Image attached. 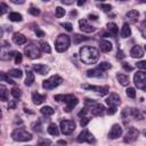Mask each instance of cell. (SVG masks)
I'll list each match as a JSON object with an SVG mask.
<instances>
[{
	"label": "cell",
	"instance_id": "1",
	"mask_svg": "<svg viewBox=\"0 0 146 146\" xmlns=\"http://www.w3.org/2000/svg\"><path fill=\"white\" fill-rule=\"evenodd\" d=\"M99 58V51L95 47L84 46L80 49V59L84 64H95Z\"/></svg>",
	"mask_w": 146,
	"mask_h": 146
},
{
	"label": "cell",
	"instance_id": "2",
	"mask_svg": "<svg viewBox=\"0 0 146 146\" xmlns=\"http://www.w3.org/2000/svg\"><path fill=\"white\" fill-rule=\"evenodd\" d=\"M84 104H86V107L88 108V111H89L92 115H95V116L103 115L104 112H105L104 105H102L100 103H97V102H95V100H92V99L86 98Z\"/></svg>",
	"mask_w": 146,
	"mask_h": 146
},
{
	"label": "cell",
	"instance_id": "3",
	"mask_svg": "<svg viewBox=\"0 0 146 146\" xmlns=\"http://www.w3.org/2000/svg\"><path fill=\"white\" fill-rule=\"evenodd\" d=\"M71 44V39L67 34H59L55 41V48L58 52H63L68 49Z\"/></svg>",
	"mask_w": 146,
	"mask_h": 146
},
{
	"label": "cell",
	"instance_id": "4",
	"mask_svg": "<svg viewBox=\"0 0 146 146\" xmlns=\"http://www.w3.org/2000/svg\"><path fill=\"white\" fill-rule=\"evenodd\" d=\"M11 138L16 141H29L33 137H32V133L26 131L24 128H16L11 132Z\"/></svg>",
	"mask_w": 146,
	"mask_h": 146
},
{
	"label": "cell",
	"instance_id": "5",
	"mask_svg": "<svg viewBox=\"0 0 146 146\" xmlns=\"http://www.w3.org/2000/svg\"><path fill=\"white\" fill-rule=\"evenodd\" d=\"M24 54L26 55V57H29V58H31V59L40 58V56H41L40 48H39L34 42H30L29 44L25 46V48H24Z\"/></svg>",
	"mask_w": 146,
	"mask_h": 146
},
{
	"label": "cell",
	"instance_id": "6",
	"mask_svg": "<svg viewBox=\"0 0 146 146\" xmlns=\"http://www.w3.org/2000/svg\"><path fill=\"white\" fill-rule=\"evenodd\" d=\"M62 82H63V79L59 75H52L42 82V88L46 90H51V89H55L56 87H58Z\"/></svg>",
	"mask_w": 146,
	"mask_h": 146
},
{
	"label": "cell",
	"instance_id": "7",
	"mask_svg": "<svg viewBox=\"0 0 146 146\" xmlns=\"http://www.w3.org/2000/svg\"><path fill=\"white\" fill-rule=\"evenodd\" d=\"M60 131L64 135H71L75 130V123L71 120H62L59 124Z\"/></svg>",
	"mask_w": 146,
	"mask_h": 146
},
{
	"label": "cell",
	"instance_id": "8",
	"mask_svg": "<svg viewBox=\"0 0 146 146\" xmlns=\"http://www.w3.org/2000/svg\"><path fill=\"white\" fill-rule=\"evenodd\" d=\"M133 82L137 88L143 89L146 86V71H138L133 75Z\"/></svg>",
	"mask_w": 146,
	"mask_h": 146
},
{
	"label": "cell",
	"instance_id": "9",
	"mask_svg": "<svg viewBox=\"0 0 146 146\" xmlns=\"http://www.w3.org/2000/svg\"><path fill=\"white\" fill-rule=\"evenodd\" d=\"M76 140L78 143H88V144H94L95 143V137L87 130V129H83L79 136L76 137Z\"/></svg>",
	"mask_w": 146,
	"mask_h": 146
},
{
	"label": "cell",
	"instance_id": "10",
	"mask_svg": "<svg viewBox=\"0 0 146 146\" xmlns=\"http://www.w3.org/2000/svg\"><path fill=\"white\" fill-rule=\"evenodd\" d=\"M122 116L125 117V116H131L133 117L135 120H143L144 116L143 114L139 112V110L137 108H124L123 112H122Z\"/></svg>",
	"mask_w": 146,
	"mask_h": 146
},
{
	"label": "cell",
	"instance_id": "11",
	"mask_svg": "<svg viewBox=\"0 0 146 146\" xmlns=\"http://www.w3.org/2000/svg\"><path fill=\"white\" fill-rule=\"evenodd\" d=\"M82 88H84V89H89V90H94V91H96L97 94H99L100 96H105V95H107L108 91H110V87H108V86L100 87V86H88V84H82Z\"/></svg>",
	"mask_w": 146,
	"mask_h": 146
},
{
	"label": "cell",
	"instance_id": "12",
	"mask_svg": "<svg viewBox=\"0 0 146 146\" xmlns=\"http://www.w3.org/2000/svg\"><path fill=\"white\" fill-rule=\"evenodd\" d=\"M138 136H139V131H138L136 128L131 127V128H129V130L127 131V133H125L123 140H124V143H133V141L138 138Z\"/></svg>",
	"mask_w": 146,
	"mask_h": 146
},
{
	"label": "cell",
	"instance_id": "13",
	"mask_svg": "<svg viewBox=\"0 0 146 146\" xmlns=\"http://www.w3.org/2000/svg\"><path fill=\"white\" fill-rule=\"evenodd\" d=\"M105 102L108 105V107H117V105H120V103H121V99H120V96L117 94L113 92L106 98Z\"/></svg>",
	"mask_w": 146,
	"mask_h": 146
},
{
	"label": "cell",
	"instance_id": "14",
	"mask_svg": "<svg viewBox=\"0 0 146 146\" xmlns=\"http://www.w3.org/2000/svg\"><path fill=\"white\" fill-rule=\"evenodd\" d=\"M122 131H123L122 127L120 124L115 123V124L112 125V128H111V130L108 132V138L110 139H116V138H119L122 135Z\"/></svg>",
	"mask_w": 146,
	"mask_h": 146
},
{
	"label": "cell",
	"instance_id": "15",
	"mask_svg": "<svg viewBox=\"0 0 146 146\" xmlns=\"http://www.w3.org/2000/svg\"><path fill=\"white\" fill-rule=\"evenodd\" d=\"M79 27L84 33H91V32H95L96 31V27H94L92 25H90L86 18H82V19L79 21Z\"/></svg>",
	"mask_w": 146,
	"mask_h": 146
},
{
	"label": "cell",
	"instance_id": "16",
	"mask_svg": "<svg viewBox=\"0 0 146 146\" xmlns=\"http://www.w3.org/2000/svg\"><path fill=\"white\" fill-rule=\"evenodd\" d=\"M130 56L132 58H141L144 56V50L140 46H133L130 50Z\"/></svg>",
	"mask_w": 146,
	"mask_h": 146
},
{
	"label": "cell",
	"instance_id": "17",
	"mask_svg": "<svg viewBox=\"0 0 146 146\" xmlns=\"http://www.w3.org/2000/svg\"><path fill=\"white\" fill-rule=\"evenodd\" d=\"M75 98V96L74 95H72V94H68V95H55L54 96V99L56 100V102H63V103H65V104H67L68 102H71L72 99H74Z\"/></svg>",
	"mask_w": 146,
	"mask_h": 146
},
{
	"label": "cell",
	"instance_id": "18",
	"mask_svg": "<svg viewBox=\"0 0 146 146\" xmlns=\"http://www.w3.org/2000/svg\"><path fill=\"white\" fill-rule=\"evenodd\" d=\"M87 76H89V78H103V76H105V74H104V71L96 67V68H92V70H88L87 71Z\"/></svg>",
	"mask_w": 146,
	"mask_h": 146
},
{
	"label": "cell",
	"instance_id": "19",
	"mask_svg": "<svg viewBox=\"0 0 146 146\" xmlns=\"http://www.w3.org/2000/svg\"><path fill=\"white\" fill-rule=\"evenodd\" d=\"M32 100L35 105H40L46 100V95H40L39 92L33 91L32 92Z\"/></svg>",
	"mask_w": 146,
	"mask_h": 146
},
{
	"label": "cell",
	"instance_id": "20",
	"mask_svg": "<svg viewBox=\"0 0 146 146\" xmlns=\"http://www.w3.org/2000/svg\"><path fill=\"white\" fill-rule=\"evenodd\" d=\"M33 70L36 72V73H39V74H47L48 72H49V67L47 66V65H44V64H34L33 65Z\"/></svg>",
	"mask_w": 146,
	"mask_h": 146
},
{
	"label": "cell",
	"instance_id": "21",
	"mask_svg": "<svg viewBox=\"0 0 146 146\" xmlns=\"http://www.w3.org/2000/svg\"><path fill=\"white\" fill-rule=\"evenodd\" d=\"M13 41H14V43H16V44H24L25 42H26V38L22 34V33H18V32H16V33H14L13 34Z\"/></svg>",
	"mask_w": 146,
	"mask_h": 146
},
{
	"label": "cell",
	"instance_id": "22",
	"mask_svg": "<svg viewBox=\"0 0 146 146\" xmlns=\"http://www.w3.org/2000/svg\"><path fill=\"white\" fill-rule=\"evenodd\" d=\"M33 82H34V74H33V72H32L30 68L26 67V79H25V84H26L27 87H30V86L33 84Z\"/></svg>",
	"mask_w": 146,
	"mask_h": 146
},
{
	"label": "cell",
	"instance_id": "23",
	"mask_svg": "<svg viewBox=\"0 0 146 146\" xmlns=\"http://www.w3.org/2000/svg\"><path fill=\"white\" fill-rule=\"evenodd\" d=\"M99 46H100V50L103 52H108V51L112 50V43L110 41H107V40H102Z\"/></svg>",
	"mask_w": 146,
	"mask_h": 146
},
{
	"label": "cell",
	"instance_id": "24",
	"mask_svg": "<svg viewBox=\"0 0 146 146\" xmlns=\"http://www.w3.org/2000/svg\"><path fill=\"white\" fill-rule=\"evenodd\" d=\"M130 35H131V29H130L128 23H124L122 26V30H121V36L122 38H129Z\"/></svg>",
	"mask_w": 146,
	"mask_h": 146
},
{
	"label": "cell",
	"instance_id": "25",
	"mask_svg": "<svg viewBox=\"0 0 146 146\" xmlns=\"http://www.w3.org/2000/svg\"><path fill=\"white\" fill-rule=\"evenodd\" d=\"M116 79L117 81L120 82V84L122 86H128L129 84V76L127 74H123V73H119L116 75Z\"/></svg>",
	"mask_w": 146,
	"mask_h": 146
},
{
	"label": "cell",
	"instance_id": "26",
	"mask_svg": "<svg viewBox=\"0 0 146 146\" xmlns=\"http://www.w3.org/2000/svg\"><path fill=\"white\" fill-rule=\"evenodd\" d=\"M47 130H48V133L51 135V136H58V133H59L58 127H57L55 123H50V124L48 125Z\"/></svg>",
	"mask_w": 146,
	"mask_h": 146
},
{
	"label": "cell",
	"instance_id": "27",
	"mask_svg": "<svg viewBox=\"0 0 146 146\" xmlns=\"http://www.w3.org/2000/svg\"><path fill=\"white\" fill-rule=\"evenodd\" d=\"M78 103H79V99H78L76 97H75L74 99H72L71 102H68V103L66 104V107L64 108V110H65V112H71V111H72V110L78 105Z\"/></svg>",
	"mask_w": 146,
	"mask_h": 146
},
{
	"label": "cell",
	"instance_id": "28",
	"mask_svg": "<svg viewBox=\"0 0 146 146\" xmlns=\"http://www.w3.org/2000/svg\"><path fill=\"white\" fill-rule=\"evenodd\" d=\"M8 75H9V76H13V78H17V79H19V78H22L23 72H22L19 68H11V70H9Z\"/></svg>",
	"mask_w": 146,
	"mask_h": 146
},
{
	"label": "cell",
	"instance_id": "29",
	"mask_svg": "<svg viewBox=\"0 0 146 146\" xmlns=\"http://www.w3.org/2000/svg\"><path fill=\"white\" fill-rule=\"evenodd\" d=\"M0 98H1L2 102L8 100V91H7V88L3 84L0 86Z\"/></svg>",
	"mask_w": 146,
	"mask_h": 146
},
{
	"label": "cell",
	"instance_id": "30",
	"mask_svg": "<svg viewBox=\"0 0 146 146\" xmlns=\"http://www.w3.org/2000/svg\"><path fill=\"white\" fill-rule=\"evenodd\" d=\"M8 18H9L11 22H21V21L23 19L22 15H21V14H18V13H15V11L10 13V14H9V16H8Z\"/></svg>",
	"mask_w": 146,
	"mask_h": 146
},
{
	"label": "cell",
	"instance_id": "31",
	"mask_svg": "<svg viewBox=\"0 0 146 146\" xmlns=\"http://www.w3.org/2000/svg\"><path fill=\"white\" fill-rule=\"evenodd\" d=\"M107 29H108V31H110V33H112L113 35H116V34H117V31H119V27H117V25H116L115 23H113V22H111V23H108V24H107Z\"/></svg>",
	"mask_w": 146,
	"mask_h": 146
},
{
	"label": "cell",
	"instance_id": "32",
	"mask_svg": "<svg viewBox=\"0 0 146 146\" xmlns=\"http://www.w3.org/2000/svg\"><path fill=\"white\" fill-rule=\"evenodd\" d=\"M40 112H41V114H43V115H46V116H50V115H52L54 114V110H52V107H50V106H43L41 110H40Z\"/></svg>",
	"mask_w": 146,
	"mask_h": 146
},
{
	"label": "cell",
	"instance_id": "33",
	"mask_svg": "<svg viewBox=\"0 0 146 146\" xmlns=\"http://www.w3.org/2000/svg\"><path fill=\"white\" fill-rule=\"evenodd\" d=\"M39 46H40L41 50H42V51H44V52H47V54H49V52L51 51L50 46H49V44H48V42H46V41H40V42H39Z\"/></svg>",
	"mask_w": 146,
	"mask_h": 146
},
{
	"label": "cell",
	"instance_id": "34",
	"mask_svg": "<svg viewBox=\"0 0 146 146\" xmlns=\"http://www.w3.org/2000/svg\"><path fill=\"white\" fill-rule=\"evenodd\" d=\"M10 94H11V96L14 97V98H21V96H22V91H21V89L18 88V87H14L11 90H10Z\"/></svg>",
	"mask_w": 146,
	"mask_h": 146
},
{
	"label": "cell",
	"instance_id": "35",
	"mask_svg": "<svg viewBox=\"0 0 146 146\" xmlns=\"http://www.w3.org/2000/svg\"><path fill=\"white\" fill-rule=\"evenodd\" d=\"M88 39H89L88 36H84V35H82V34H74V36H73L74 43H80V42L86 41V40H88Z\"/></svg>",
	"mask_w": 146,
	"mask_h": 146
},
{
	"label": "cell",
	"instance_id": "36",
	"mask_svg": "<svg viewBox=\"0 0 146 146\" xmlns=\"http://www.w3.org/2000/svg\"><path fill=\"white\" fill-rule=\"evenodd\" d=\"M138 16H139V13H138V10H136V9H131V10H129V11L127 13V17L130 18V19H136Z\"/></svg>",
	"mask_w": 146,
	"mask_h": 146
},
{
	"label": "cell",
	"instance_id": "37",
	"mask_svg": "<svg viewBox=\"0 0 146 146\" xmlns=\"http://www.w3.org/2000/svg\"><path fill=\"white\" fill-rule=\"evenodd\" d=\"M97 67H98V68H100L102 71H104V72H105V71L110 70V68L112 67V65H111L110 63H107V62H102V63H100V64H99Z\"/></svg>",
	"mask_w": 146,
	"mask_h": 146
},
{
	"label": "cell",
	"instance_id": "38",
	"mask_svg": "<svg viewBox=\"0 0 146 146\" xmlns=\"http://www.w3.org/2000/svg\"><path fill=\"white\" fill-rule=\"evenodd\" d=\"M64 15H65V9L62 8V7H57L56 10H55V16H56L57 18H60V17H63Z\"/></svg>",
	"mask_w": 146,
	"mask_h": 146
},
{
	"label": "cell",
	"instance_id": "39",
	"mask_svg": "<svg viewBox=\"0 0 146 146\" xmlns=\"http://www.w3.org/2000/svg\"><path fill=\"white\" fill-rule=\"evenodd\" d=\"M0 78H1V80H2V81H6V82H8V83H10V84H15V82L9 78V75H7V74H6V73H3V72L0 74Z\"/></svg>",
	"mask_w": 146,
	"mask_h": 146
},
{
	"label": "cell",
	"instance_id": "40",
	"mask_svg": "<svg viewBox=\"0 0 146 146\" xmlns=\"http://www.w3.org/2000/svg\"><path fill=\"white\" fill-rule=\"evenodd\" d=\"M97 6H98L102 10H104V11H111V10H112V6L108 5V3H98Z\"/></svg>",
	"mask_w": 146,
	"mask_h": 146
},
{
	"label": "cell",
	"instance_id": "41",
	"mask_svg": "<svg viewBox=\"0 0 146 146\" xmlns=\"http://www.w3.org/2000/svg\"><path fill=\"white\" fill-rule=\"evenodd\" d=\"M125 94H127V96L130 97V98H135V97H136V90H135V88H128V89L125 90Z\"/></svg>",
	"mask_w": 146,
	"mask_h": 146
},
{
	"label": "cell",
	"instance_id": "42",
	"mask_svg": "<svg viewBox=\"0 0 146 146\" xmlns=\"http://www.w3.org/2000/svg\"><path fill=\"white\" fill-rule=\"evenodd\" d=\"M29 13H30L31 15H33V16H39V15H40V10H39L38 8H34V7H31V8L29 9Z\"/></svg>",
	"mask_w": 146,
	"mask_h": 146
},
{
	"label": "cell",
	"instance_id": "43",
	"mask_svg": "<svg viewBox=\"0 0 146 146\" xmlns=\"http://www.w3.org/2000/svg\"><path fill=\"white\" fill-rule=\"evenodd\" d=\"M89 121H90V119H89L88 116L81 117V120H80V124H81V127H86V125L89 123Z\"/></svg>",
	"mask_w": 146,
	"mask_h": 146
},
{
	"label": "cell",
	"instance_id": "44",
	"mask_svg": "<svg viewBox=\"0 0 146 146\" xmlns=\"http://www.w3.org/2000/svg\"><path fill=\"white\" fill-rule=\"evenodd\" d=\"M136 66L138 68H141V70H145L146 71V60H140V62H137Z\"/></svg>",
	"mask_w": 146,
	"mask_h": 146
},
{
	"label": "cell",
	"instance_id": "45",
	"mask_svg": "<svg viewBox=\"0 0 146 146\" xmlns=\"http://www.w3.org/2000/svg\"><path fill=\"white\" fill-rule=\"evenodd\" d=\"M32 128H33V130L34 131H41V123H40V121H36L35 123H33L32 124Z\"/></svg>",
	"mask_w": 146,
	"mask_h": 146
},
{
	"label": "cell",
	"instance_id": "46",
	"mask_svg": "<svg viewBox=\"0 0 146 146\" xmlns=\"http://www.w3.org/2000/svg\"><path fill=\"white\" fill-rule=\"evenodd\" d=\"M62 26H63L66 31H68V32H71V31L73 30V29H72L73 26H72V24H71V23H62Z\"/></svg>",
	"mask_w": 146,
	"mask_h": 146
},
{
	"label": "cell",
	"instance_id": "47",
	"mask_svg": "<svg viewBox=\"0 0 146 146\" xmlns=\"http://www.w3.org/2000/svg\"><path fill=\"white\" fill-rule=\"evenodd\" d=\"M34 32H35V34H36V36H39V38H42V36H44L46 34H44V32L42 31V30H40L39 27H35V30H34Z\"/></svg>",
	"mask_w": 146,
	"mask_h": 146
},
{
	"label": "cell",
	"instance_id": "48",
	"mask_svg": "<svg viewBox=\"0 0 146 146\" xmlns=\"http://www.w3.org/2000/svg\"><path fill=\"white\" fill-rule=\"evenodd\" d=\"M88 112H89V111H88V108H87V107H84V108H82V110L78 113V115H79L80 117H84V116L87 115V113H88Z\"/></svg>",
	"mask_w": 146,
	"mask_h": 146
},
{
	"label": "cell",
	"instance_id": "49",
	"mask_svg": "<svg viewBox=\"0 0 146 146\" xmlns=\"http://www.w3.org/2000/svg\"><path fill=\"white\" fill-rule=\"evenodd\" d=\"M0 7H1V11H0V15H3V14L7 11L8 7H7V5H6L5 2H1V3H0Z\"/></svg>",
	"mask_w": 146,
	"mask_h": 146
},
{
	"label": "cell",
	"instance_id": "50",
	"mask_svg": "<svg viewBox=\"0 0 146 146\" xmlns=\"http://www.w3.org/2000/svg\"><path fill=\"white\" fill-rule=\"evenodd\" d=\"M15 63H16V64L22 63V54H21V52H17V54H16V56H15Z\"/></svg>",
	"mask_w": 146,
	"mask_h": 146
},
{
	"label": "cell",
	"instance_id": "51",
	"mask_svg": "<svg viewBox=\"0 0 146 146\" xmlns=\"http://www.w3.org/2000/svg\"><path fill=\"white\" fill-rule=\"evenodd\" d=\"M122 67H123V68H124L125 71H129V72L133 70V67H132V66H130V65H129L128 63H124V62L122 63Z\"/></svg>",
	"mask_w": 146,
	"mask_h": 146
},
{
	"label": "cell",
	"instance_id": "52",
	"mask_svg": "<svg viewBox=\"0 0 146 146\" xmlns=\"http://www.w3.org/2000/svg\"><path fill=\"white\" fill-rule=\"evenodd\" d=\"M106 112H107V114H108V115H113V114H115V113H116V107H108Z\"/></svg>",
	"mask_w": 146,
	"mask_h": 146
},
{
	"label": "cell",
	"instance_id": "53",
	"mask_svg": "<svg viewBox=\"0 0 146 146\" xmlns=\"http://www.w3.org/2000/svg\"><path fill=\"white\" fill-rule=\"evenodd\" d=\"M124 57H125L124 52H123L122 50H117V54H116V58H117V59H123Z\"/></svg>",
	"mask_w": 146,
	"mask_h": 146
},
{
	"label": "cell",
	"instance_id": "54",
	"mask_svg": "<svg viewBox=\"0 0 146 146\" xmlns=\"http://www.w3.org/2000/svg\"><path fill=\"white\" fill-rule=\"evenodd\" d=\"M16 107V102L15 100H10L9 102V105H8V108L9 110H14Z\"/></svg>",
	"mask_w": 146,
	"mask_h": 146
},
{
	"label": "cell",
	"instance_id": "55",
	"mask_svg": "<svg viewBox=\"0 0 146 146\" xmlns=\"http://www.w3.org/2000/svg\"><path fill=\"white\" fill-rule=\"evenodd\" d=\"M88 18H89L90 21H97L98 16H97L96 14H89V15H88Z\"/></svg>",
	"mask_w": 146,
	"mask_h": 146
},
{
	"label": "cell",
	"instance_id": "56",
	"mask_svg": "<svg viewBox=\"0 0 146 146\" xmlns=\"http://www.w3.org/2000/svg\"><path fill=\"white\" fill-rule=\"evenodd\" d=\"M62 3H64V5H72V3H73V1H66V0H62Z\"/></svg>",
	"mask_w": 146,
	"mask_h": 146
},
{
	"label": "cell",
	"instance_id": "57",
	"mask_svg": "<svg viewBox=\"0 0 146 146\" xmlns=\"http://www.w3.org/2000/svg\"><path fill=\"white\" fill-rule=\"evenodd\" d=\"M76 14H78V13H76V10H72L70 15H71V17H74V16H76Z\"/></svg>",
	"mask_w": 146,
	"mask_h": 146
},
{
	"label": "cell",
	"instance_id": "58",
	"mask_svg": "<svg viewBox=\"0 0 146 146\" xmlns=\"http://www.w3.org/2000/svg\"><path fill=\"white\" fill-rule=\"evenodd\" d=\"M11 2H14V3H24V1H17V0H11Z\"/></svg>",
	"mask_w": 146,
	"mask_h": 146
},
{
	"label": "cell",
	"instance_id": "59",
	"mask_svg": "<svg viewBox=\"0 0 146 146\" xmlns=\"http://www.w3.org/2000/svg\"><path fill=\"white\" fill-rule=\"evenodd\" d=\"M83 3H84V1H83V0H82V1H81V0H79V1H78V6H82Z\"/></svg>",
	"mask_w": 146,
	"mask_h": 146
},
{
	"label": "cell",
	"instance_id": "60",
	"mask_svg": "<svg viewBox=\"0 0 146 146\" xmlns=\"http://www.w3.org/2000/svg\"><path fill=\"white\" fill-rule=\"evenodd\" d=\"M25 113H30V114H33V112H32V111H30V110H27V108H25Z\"/></svg>",
	"mask_w": 146,
	"mask_h": 146
},
{
	"label": "cell",
	"instance_id": "61",
	"mask_svg": "<svg viewBox=\"0 0 146 146\" xmlns=\"http://www.w3.org/2000/svg\"><path fill=\"white\" fill-rule=\"evenodd\" d=\"M143 90H144V91H146V86H145V87L143 88Z\"/></svg>",
	"mask_w": 146,
	"mask_h": 146
},
{
	"label": "cell",
	"instance_id": "62",
	"mask_svg": "<svg viewBox=\"0 0 146 146\" xmlns=\"http://www.w3.org/2000/svg\"><path fill=\"white\" fill-rule=\"evenodd\" d=\"M144 135H145V136H146V130H144Z\"/></svg>",
	"mask_w": 146,
	"mask_h": 146
},
{
	"label": "cell",
	"instance_id": "63",
	"mask_svg": "<svg viewBox=\"0 0 146 146\" xmlns=\"http://www.w3.org/2000/svg\"><path fill=\"white\" fill-rule=\"evenodd\" d=\"M145 17H146V13H145Z\"/></svg>",
	"mask_w": 146,
	"mask_h": 146
},
{
	"label": "cell",
	"instance_id": "64",
	"mask_svg": "<svg viewBox=\"0 0 146 146\" xmlns=\"http://www.w3.org/2000/svg\"><path fill=\"white\" fill-rule=\"evenodd\" d=\"M145 50H146V46H145Z\"/></svg>",
	"mask_w": 146,
	"mask_h": 146
}]
</instances>
